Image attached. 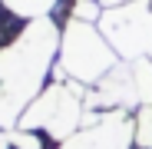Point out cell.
I'll return each instance as SVG.
<instances>
[{
    "label": "cell",
    "mask_w": 152,
    "mask_h": 149,
    "mask_svg": "<svg viewBox=\"0 0 152 149\" xmlns=\"http://www.w3.org/2000/svg\"><path fill=\"white\" fill-rule=\"evenodd\" d=\"M0 149H10V139H7L4 133H0Z\"/></svg>",
    "instance_id": "4fadbf2b"
},
{
    "label": "cell",
    "mask_w": 152,
    "mask_h": 149,
    "mask_svg": "<svg viewBox=\"0 0 152 149\" xmlns=\"http://www.w3.org/2000/svg\"><path fill=\"white\" fill-rule=\"evenodd\" d=\"M56 23L50 17L30 20L23 33L0 50V126H20V116L27 113L30 99L40 93L43 76L56 57Z\"/></svg>",
    "instance_id": "6da1fadb"
},
{
    "label": "cell",
    "mask_w": 152,
    "mask_h": 149,
    "mask_svg": "<svg viewBox=\"0 0 152 149\" xmlns=\"http://www.w3.org/2000/svg\"><path fill=\"white\" fill-rule=\"evenodd\" d=\"M132 76H136V93H139V103L152 106V57L132 60Z\"/></svg>",
    "instance_id": "ba28073f"
},
{
    "label": "cell",
    "mask_w": 152,
    "mask_h": 149,
    "mask_svg": "<svg viewBox=\"0 0 152 149\" xmlns=\"http://www.w3.org/2000/svg\"><path fill=\"white\" fill-rule=\"evenodd\" d=\"M80 123H86V90H83V83L53 80L27 106V113L20 116V129L23 133L46 129L50 139L66 142L69 136L80 133Z\"/></svg>",
    "instance_id": "3957f363"
},
{
    "label": "cell",
    "mask_w": 152,
    "mask_h": 149,
    "mask_svg": "<svg viewBox=\"0 0 152 149\" xmlns=\"http://www.w3.org/2000/svg\"><path fill=\"white\" fill-rule=\"evenodd\" d=\"M103 37L122 60L152 57V0H129V4L109 7L99 17Z\"/></svg>",
    "instance_id": "277c9868"
},
{
    "label": "cell",
    "mask_w": 152,
    "mask_h": 149,
    "mask_svg": "<svg viewBox=\"0 0 152 149\" xmlns=\"http://www.w3.org/2000/svg\"><path fill=\"white\" fill-rule=\"evenodd\" d=\"M136 146L152 149V106H142L136 113Z\"/></svg>",
    "instance_id": "9c48e42d"
},
{
    "label": "cell",
    "mask_w": 152,
    "mask_h": 149,
    "mask_svg": "<svg viewBox=\"0 0 152 149\" xmlns=\"http://www.w3.org/2000/svg\"><path fill=\"white\" fill-rule=\"evenodd\" d=\"M136 142V123L126 109H109L103 116L89 113L83 129L69 136L60 149H129Z\"/></svg>",
    "instance_id": "5b68a950"
},
{
    "label": "cell",
    "mask_w": 152,
    "mask_h": 149,
    "mask_svg": "<svg viewBox=\"0 0 152 149\" xmlns=\"http://www.w3.org/2000/svg\"><path fill=\"white\" fill-rule=\"evenodd\" d=\"M10 142H13L17 149H43V146H40V139H37L33 133H13V136H10Z\"/></svg>",
    "instance_id": "8fae6325"
},
{
    "label": "cell",
    "mask_w": 152,
    "mask_h": 149,
    "mask_svg": "<svg viewBox=\"0 0 152 149\" xmlns=\"http://www.w3.org/2000/svg\"><path fill=\"white\" fill-rule=\"evenodd\" d=\"M136 103H139V93H136L132 66H116V70H109L106 76L96 83V90L86 93V109H96V106L132 109Z\"/></svg>",
    "instance_id": "8992f818"
},
{
    "label": "cell",
    "mask_w": 152,
    "mask_h": 149,
    "mask_svg": "<svg viewBox=\"0 0 152 149\" xmlns=\"http://www.w3.org/2000/svg\"><path fill=\"white\" fill-rule=\"evenodd\" d=\"M4 7H7L13 17H23V20H40V17H46L50 10L56 7V0H4Z\"/></svg>",
    "instance_id": "52a82bcc"
},
{
    "label": "cell",
    "mask_w": 152,
    "mask_h": 149,
    "mask_svg": "<svg viewBox=\"0 0 152 149\" xmlns=\"http://www.w3.org/2000/svg\"><path fill=\"white\" fill-rule=\"evenodd\" d=\"M106 7H119V4H129V0H103Z\"/></svg>",
    "instance_id": "7c38bea8"
},
{
    "label": "cell",
    "mask_w": 152,
    "mask_h": 149,
    "mask_svg": "<svg viewBox=\"0 0 152 149\" xmlns=\"http://www.w3.org/2000/svg\"><path fill=\"white\" fill-rule=\"evenodd\" d=\"M116 50L113 43L99 33L93 23L86 20H69L63 40H60V66H56V80H76V83H99L109 70H116Z\"/></svg>",
    "instance_id": "7a4b0ae2"
},
{
    "label": "cell",
    "mask_w": 152,
    "mask_h": 149,
    "mask_svg": "<svg viewBox=\"0 0 152 149\" xmlns=\"http://www.w3.org/2000/svg\"><path fill=\"white\" fill-rule=\"evenodd\" d=\"M103 13H99V7L93 4V0H76V7H73V20H86V23H93V20H99Z\"/></svg>",
    "instance_id": "30bf717a"
}]
</instances>
